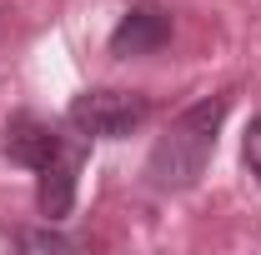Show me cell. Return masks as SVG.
I'll return each mask as SVG.
<instances>
[{
  "label": "cell",
  "mask_w": 261,
  "mask_h": 255,
  "mask_svg": "<svg viewBox=\"0 0 261 255\" xmlns=\"http://www.w3.org/2000/svg\"><path fill=\"white\" fill-rule=\"evenodd\" d=\"M91 160V135L65 120V140L56 145V155L45 165H35V205L45 220H65L70 205H75V185H81V170Z\"/></svg>",
  "instance_id": "cell-2"
},
{
  "label": "cell",
  "mask_w": 261,
  "mask_h": 255,
  "mask_svg": "<svg viewBox=\"0 0 261 255\" xmlns=\"http://www.w3.org/2000/svg\"><path fill=\"white\" fill-rule=\"evenodd\" d=\"M146 115H151V100L136 90H86L65 110V120L91 140H121L146 125Z\"/></svg>",
  "instance_id": "cell-3"
},
{
  "label": "cell",
  "mask_w": 261,
  "mask_h": 255,
  "mask_svg": "<svg viewBox=\"0 0 261 255\" xmlns=\"http://www.w3.org/2000/svg\"><path fill=\"white\" fill-rule=\"evenodd\" d=\"M231 100L226 95H206L186 105L166 135L151 145V160H146V185L161 195H176V190H191L196 180L206 175V165L216 155V135H221V120H226Z\"/></svg>",
  "instance_id": "cell-1"
},
{
  "label": "cell",
  "mask_w": 261,
  "mask_h": 255,
  "mask_svg": "<svg viewBox=\"0 0 261 255\" xmlns=\"http://www.w3.org/2000/svg\"><path fill=\"white\" fill-rule=\"evenodd\" d=\"M15 245H25V250H70V240L56 235V230H25V235H15Z\"/></svg>",
  "instance_id": "cell-6"
},
{
  "label": "cell",
  "mask_w": 261,
  "mask_h": 255,
  "mask_svg": "<svg viewBox=\"0 0 261 255\" xmlns=\"http://www.w3.org/2000/svg\"><path fill=\"white\" fill-rule=\"evenodd\" d=\"M241 160H246V170L261 180V115L246 125V140H241Z\"/></svg>",
  "instance_id": "cell-7"
},
{
  "label": "cell",
  "mask_w": 261,
  "mask_h": 255,
  "mask_svg": "<svg viewBox=\"0 0 261 255\" xmlns=\"http://www.w3.org/2000/svg\"><path fill=\"white\" fill-rule=\"evenodd\" d=\"M166 40H171V10L156 5V0H136L126 15H121V25L111 30V55H156Z\"/></svg>",
  "instance_id": "cell-4"
},
{
  "label": "cell",
  "mask_w": 261,
  "mask_h": 255,
  "mask_svg": "<svg viewBox=\"0 0 261 255\" xmlns=\"http://www.w3.org/2000/svg\"><path fill=\"white\" fill-rule=\"evenodd\" d=\"M65 140V125H50V120H40V115H10L5 120V140H0V150H5V160L10 165H25V170H35V165H45V160L56 155V145Z\"/></svg>",
  "instance_id": "cell-5"
}]
</instances>
